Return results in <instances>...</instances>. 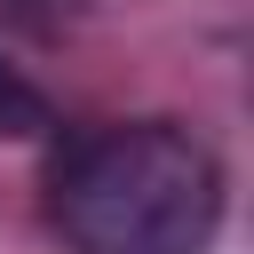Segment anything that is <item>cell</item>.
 Segmentation results:
<instances>
[{"mask_svg":"<svg viewBox=\"0 0 254 254\" xmlns=\"http://www.w3.org/2000/svg\"><path fill=\"white\" fill-rule=\"evenodd\" d=\"M222 222V167L167 119L103 127L56 167V230L71 254H206Z\"/></svg>","mask_w":254,"mask_h":254,"instance_id":"obj_1","label":"cell"},{"mask_svg":"<svg viewBox=\"0 0 254 254\" xmlns=\"http://www.w3.org/2000/svg\"><path fill=\"white\" fill-rule=\"evenodd\" d=\"M40 127H48V103L0 64V135H40Z\"/></svg>","mask_w":254,"mask_h":254,"instance_id":"obj_2","label":"cell"}]
</instances>
